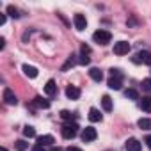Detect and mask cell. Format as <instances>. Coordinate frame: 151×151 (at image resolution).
Instances as JSON below:
<instances>
[{
	"label": "cell",
	"mask_w": 151,
	"mask_h": 151,
	"mask_svg": "<svg viewBox=\"0 0 151 151\" xmlns=\"http://www.w3.org/2000/svg\"><path fill=\"white\" fill-rule=\"evenodd\" d=\"M73 23H75V29H77V30H86V27H87V20L80 13L73 16Z\"/></svg>",
	"instance_id": "8992f818"
},
{
	"label": "cell",
	"mask_w": 151,
	"mask_h": 151,
	"mask_svg": "<svg viewBox=\"0 0 151 151\" xmlns=\"http://www.w3.org/2000/svg\"><path fill=\"white\" fill-rule=\"evenodd\" d=\"M137 124L140 130H151V119H147V117H140L137 121Z\"/></svg>",
	"instance_id": "ffe728a7"
},
{
	"label": "cell",
	"mask_w": 151,
	"mask_h": 151,
	"mask_svg": "<svg viewBox=\"0 0 151 151\" xmlns=\"http://www.w3.org/2000/svg\"><path fill=\"white\" fill-rule=\"evenodd\" d=\"M107 86L110 89H114V91H119L123 87V77H110L109 82H107Z\"/></svg>",
	"instance_id": "9c48e42d"
},
{
	"label": "cell",
	"mask_w": 151,
	"mask_h": 151,
	"mask_svg": "<svg viewBox=\"0 0 151 151\" xmlns=\"http://www.w3.org/2000/svg\"><path fill=\"white\" fill-rule=\"evenodd\" d=\"M6 46V39L4 37H0V48H4Z\"/></svg>",
	"instance_id": "836d02e7"
},
{
	"label": "cell",
	"mask_w": 151,
	"mask_h": 151,
	"mask_svg": "<svg viewBox=\"0 0 151 151\" xmlns=\"http://www.w3.org/2000/svg\"><path fill=\"white\" fill-rule=\"evenodd\" d=\"M124 96H126L128 100H139V93H137L135 89H126V91H124Z\"/></svg>",
	"instance_id": "603a6c76"
},
{
	"label": "cell",
	"mask_w": 151,
	"mask_h": 151,
	"mask_svg": "<svg viewBox=\"0 0 151 151\" xmlns=\"http://www.w3.org/2000/svg\"><path fill=\"white\" fill-rule=\"evenodd\" d=\"M60 133H62V137L64 139H73L75 135H77L78 133V124L77 123H66L62 128H60Z\"/></svg>",
	"instance_id": "7a4b0ae2"
},
{
	"label": "cell",
	"mask_w": 151,
	"mask_h": 151,
	"mask_svg": "<svg viewBox=\"0 0 151 151\" xmlns=\"http://www.w3.org/2000/svg\"><path fill=\"white\" fill-rule=\"evenodd\" d=\"M57 93V86H55V80H48L46 86H45V94L48 96H53Z\"/></svg>",
	"instance_id": "5bb4252c"
},
{
	"label": "cell",
	"mask_w": 151,
	"mask_h": 151,
	"mask_svg": "<svg viewBox=\"0 0 151 151\" xmlns=\"http://www.w3.org/2000/svg\"><path fill=\"white\" fill-rule=\"evenodd\" d=\"M4 101H6L7 105H16V103H18L16 94H14L9 87H6V89H4Z\"/></svg>",
	"instance_id": "ba28073f"
},
{
	"label": "cell",
	"mask_w": 151,
	"mask_h": 151,
	"mask_svg": "<svg viewBox=\"0 0 151 151\" xmlns=\"http://www.w3.org/2000/svg\"><path fill=\"white\" fill-rule=\"evenodd\" d=\"M23 135H25V137H29V139L36 137V128H34V126H29V124H27V126L23 128Z\"/></svg>",
	"instance_id": "7402d4cb"
},
{
	"label": "cell",
	"mask_w": 151,
	"mask_h": 151,
	"mask_svg": "<svg viewBox=\"0 0 151 151\" xmlns=\"http://www.w3.org/2000/svg\"><path fill=\"white\" fill-rule=\"evenodd\" d=\"M4 23H6V14L0 13V25H4Z\"/></svg>",
	"instance_id": "1f68e13d"
},
{
	"label": "cell",
	"mask_w": 151,
	"mask_h": 151,
	"mask_svg": "<svg viewBox=\"0 0 151 151\" xmlns=\"http://www.w3.org/2000/svg\"><path fill=\"white\" fill-rule=\"evenodd\" d=\"M101 119H103V116L100 114V110L93 107V109L89 110V121H93V123H98V121H101Z\"/></svg>",
	"instance_id": "e0dca14e"
},
{
	"label": "cell",
	"mask_w": 151,
	"mask_h": 151,
	"mask_svg": "<svg viewBox=\"0 0 151 151\" xmlns=\"http://www.w3.org/2000/svg\"><path fill=\"white\" fill-rule=\"evenodd\" d=\"M96 137H98V133H96V128H93V126H87V128H84V132H82V140H84V142H93Z\"/></svg>",
	"instance_id": "5b68a950"
},
{
	"label": "cell",
	"mask_w": 151,
	"mask_h": 151,
	"mask_svg": "<svg viewBox=\"0 0 151 151\" xmlns=\"http://www.w3.org/2000/svg\"><path fill=\"white\" fill-rule=\"evenodd\" d=\"M32 151H46V149H45V146H39V144H36V146L32 147Z\"/></svg>",
	"instance_id": "f1b7e54d"
},
{
	"label": "cell",
	"mask_w": 151,
	"mask_h": 151,
	"mask_svg": "<svg viewBox=\"0 0 151 151\" xmlns=\"http://www.w3.org/2000/svg\"><path fill=\"white\" fill-rule=\"evenodd\" d=\"M124 147H126V151H140L142 149V146H140V142L137 140V139H128L126 140V144H124Z\"/></svg>",
	"instance_id": "30bf717a"
},
{
	"label": "cell",
	"mask_w": 151,
	"mask_h": 151,
	"mask_svg": "<svg viewBox=\"0 0 151 151\" xmlns=\"http://www.w3.org/2000/svg\"><path fill=\"white\" fill-rule=\"evenodd\" d=\"M101 107H103L105 112H110V110H112V98H110L109 94H105V96L101 98Z\"/></svg>",
	"instance_id": "ac0fdd59"
},
{
	"label": "cell",
	"mask_w": 151,
	"mask_h": 151,
	"mask_svg": "<svg viewBox=\"0 0 151 151\" xmlns=\"http://www.w3.org/2000/svg\"><path fill=\"white\" fill-rule=\"evenodd\" d=\"M80 94H82V91H80L77 86H68V87H66V96H68L69 100H78Z\"/></svg>",
	"instance_id": "52a82bcc"
},
{
	"label": "cell",
	"mask_w": 151,
	"mask_h": 151,
	"mask_svg": "<svg viewBox=\"0 0 151 151\" xmlns=\"http://www.w3.org/2000/svg\"><path fill=\"white\" fill-rule=\"evenodd\" d=\"M60 117H62L64 121H68V123H73L75 119H77V114H73V112H69V110H60Z\"/></svg>",
	"instance_id": "d6986e66"
},
{
	"label": "cell",
	"mask_w": 151,
	"mask_h": 151,
	"mask_svg": "<svg viewBox=\"0 0 151 151\" xmlns=\"http://www.w3.org/2000/svg\"><path fill=\"white\" fill-rule=\"evenodd\" d=\"M132 60L135 64H146V66H151V52H139L132 57Z\"/></svg>",
	"instance_id": "3957f363"
},
{
	"label": "cell",
	"mask_w": 151,
	"mask_h": 151,
	"mask_svg": "<svg viewBox=\"0 0 151 151\" xmlns=\"http://www.w3.org/2000/svg\"><path fill=\"white\" fill-rule=\"evenodd\" d=\"M78 62H80V64H89V62H91V59L87 57V53H82V55H80V59H78Z\"/></svg>",
	"instance_id": "4316f807"
},
{
	"label": "cell",
	"mask_w": 151,
	"mask_h": 151,
	"mask_svg": "<svg viewBox=\"0 0 151 151\" xmlns=\"http://www.w3.org/2000/svg\"><path fill=\"white\" fill-rule=\"evenodd\" d=\"M89 52H91V48L87 45H82V53H89Z\"/></svg>",
	"instance_id": "4dcf8cb0"
},
{
	"label": "cell",
	"mask_w": 151,
	"mask_h": 151,
	"mask_svg": "<svg viewBox=\"0 0 151 151\" xmlns=\"http://www.w3.org/2000/svg\"><path fill=\"white\" fill-rule=\"evenodd\" d=\"M110 77H123V73H121V69L112 68V69H110Z\"/></svg>",
	"instance_id": "83f0119b"
},
{
	"label": "cell",
	"mask_w": 151,
	"mask_h": 151,
	"mask_svg": "<svg viewBox=\"0 0 151 151\" xmlns=\"http://www.w3.org/2000/svg\"><path fill=\"white\" fill-rule=\"evenodd\" d=\"M50 151H64V149H60V147H52Z\"/></svg>",
	"instance_id": "e575fe53"
},
{
	"label": "cell",
	"mask_w": 151,
	"mask_h": 151,
	"mask_svg": "<svg viewBox=\"0 0 151 151\" xmlns=\"http://www.w3.org/2000/svg\"><path fill=\"white\" fill-rule=\"evenodd\" d=\"M14 147H16L18 151H25V149L29 147V142H25V140H22V139H20V140H16V142H14Z\"/></svg>",
	"instance_id": "d4e9b609"
},
{
	"label": "cell",
	"mask_w": 151,
	"mask_h": 151,
	"mask_svg": "<svg viewBox=\"0 0 151 151\" xmlns=\"http://www.w3.org/2000/svg\"><path fill=\"white\" fill-rule=\"evenodd\" d=\"M32 105H34V107H39V109H50V101L43 100L41 96H36L34 101H32Z\"/></svg>",
	"instance_id": "2e32d148"
},
{
	"label": "cell",
	"mask_w": 151,
	"mask_h": 151,
	"mask_svg": "<svg viewBox=\"0 0 151 151\" xmlns=\"http://www.w3.org/2000/svg\"><path fill=\"white\" fill-rule=\"evenodd\" d=\"M128 52H130V43H126V41L114 43V53L116 55H126Z\"/></svg>",
	"instance_id": "277c9868"
},
{
	"label": "cell",
	"mask_w": 151,
	"mask_h": 151,
	"mask_svg": "<svg viewBox=\"0 0 151 151\" xmlns=\"http://www.w3.org/2000/svg\"><path fill=\"white\" fill-rule=\"evenodd\" d=\"M0 151H7V149H6V147H2V149H0Z\"/></svg>",
	"instance_id": "d590c367"
},
{
	"label": "cell",
	"mask_w": 151,
	"mask_h": 151,
	"mask_svg": "<svg viewBox=\"0 0 151 151\" xmlns=\"http://www.w3.org/2000/svg\"><path fill=\"white\" fill-rule=\"evenodd\" d=\"M53 142H55L53 135H41V137H37V144L39 146H50Z\"/></svg>",
	"instance_id": "9a60e30c"
},
{
	"label": "cell",
	"mask_w": 151,
	"mask_h": 151,
	"mask_svg": "<svg viewBox=\"0 0 151 151\" xmlns=\"http://www.w3.org/2000/svg\"><path fill=\"white\" fill-rule=\"evenodd\" d=\"M68 151H82V149H80V147H75V146H69Z\"/></svg>",
	"instance_id": "d6a6232c"
},
{
	"label": "cell",
	"mask_w": 151,
	"mask_h": 151,
	"mask_svg": "<svg viewBox=\"0 0 151 151\" xmlns=\"http://www.w3.org/2000/svg\"><path fill=\"white\" fill-rule=\"evenodd\" d=\"M144 142H146V146H147V147L151 149V135H147V137L144 139Z\"/></svg>",
	"instance_id": "f546056e"
},
{
	"label": "cell",
	"mask_w": 151,
	"mask_h": 151,
	"mask_svg": "<svg viewBox=\"0 0 151 151\" xmlns=\"http://www.w3.org/2000/svg\"><path fill=\"white\" fill-rule=\"evenodd\" d=\"M93 39H94V43H98V45L105 46V45H109V43H110V39H112V34H110L109 30H103V29H100V30H96V32L93 34Z\"/></svg>",
	"instance_id": "6da1fadb"
},
{
	"label": "cell",
	"mask_w": 151,
	"mask_h": 151,
	"mask_svg": "<svg viewBox=\"0 0 151 151\" xmlns=\"http://www.w3.org/2000/svg\"><path fill=\"white\" fill-rule=\"evenodd\" d=\"M75 57H77V55H71V57H69V59H68V60L64 62V66H62V71H68L69 68H73L75 64H77V62H78L77 59H75Z\"/></svg>",
	"instance_id": "44dd1931"
},
{
	"label": "cell",
	"mask_w": 151,
	"mask_h": 151,
	"mask_svg": "<svg viewBox=\"0 0 151 151\" xmlns=\"http://www.w3.org/2000/svg\"><path fill=\"white\" fill-rule=\"evenodd\" d=\"M89 77H91L94 82H101V80H103V71L98 69V68H91V69H89Z\"/></svg>",
	"instance_id": "7c38bea8"
},
{
	"label": "cell",
	"mask_w": 151,
	"mask_h": 151,
	"mask_svg": "<svg viewBox=\"0 0 151 151\" xmlns=\"http://www.w3.org/2000/svg\"><path fill=\"white\" fill-rule=\"evenodd\" d=\"M23 73H25V77H29V78H36L37 75H39V71H37V68H34V66H29V64H23Z\"/></svg>",
	"instance_id": "8fae6325"
},
{
	"label": "cell",
	"mask_w": 151,
	"mask_h": 151,
	"mask_svg": "<svg viewBox=\"0 0 151 151\" xmlns=\"http://www.w3.org/2000/svg\"><path fill=\"white\" fill-rule=\"evenodd\" d=\"M142 89H144L146 93H149V94H151V78L142 80Z\"/></svg>",
	"instance_id": "484cf974"
},
{
	"label": "cell",
	"mask_w": 151,
	"mask_h": 151,
	"mask_svg": "<svg viewBox=\"0 0 151 151\" xmlns=\"http://www.w3.org/2000/svg\"><path fill=\"white\" fill-rule=\"evenodd\" d=\"M7 14L9 16H13V18H20L22 14H20V11L14 7V6H7Z\"/></svg>",
	"instance_id": "cb8c5ba5"
},
{
	"label": "cell",
	"mask_w": 151,
	"mask_h": 151,
	"mask_svg": "<svg viewBox=\"0 0 151 151\" xmlns=\"http://www.w3.org/2000/svg\"><path fill=\"white\" fill-rule=\"evenodd\" d=\"M139 107L144 112H151V96H144L142 100H139Z\"/></svg>",
	"instance_id": "4fadbf2b"
}]
</instances>
